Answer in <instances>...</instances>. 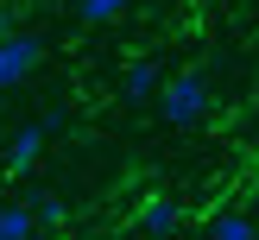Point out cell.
I'll list each match as a JSON object with an SVG mask.
<instances>
[{"label": "cell", "mask_w": 259, "mask_h": 240, "mask_svg": "<svg viewBox=\"0 0 259 240\" xmlns=\"http://www.w3.org/2000/svg\"><path fill=\"white\" fill-rule=\"evenodd\" d=\"M209 114V76L202 70H177L158 82V120L164 126H196Z\"/></svg>", "instance_id": "6da1fadb"}, {"label": "cell", "mask_w": 259, "mask_h": 240, "mask_svg": "<svg viewBox=\"0 0 259 240\" xmlns=\"http://www.w3.org/2000/svg\"><path fill=\"white\" fill-rule=\"evenodd\" d=\"M38 63H45V38H38V32H13L7 44H0V95L19 88Z\"/></svg>", "instance_id": "7a4b0ae2"}, {"label": "cell", "mask_w": 259, "mask_h": 240, "mask_svg": "<svg viewBox=\"0 0 259 240\" xmlns=\"http://www.w3.org/2000/svg\"><path fill=\"white\" fill-rule=\"evenodd\" d=\"M45 139H51V126H45V120H25L19 133L7 139V171H13V177H25V171L38 164V152H45Z\"/></svg>", "instance_id": "3957f363"}, {"label": "cell", "mask_w": 259, "mask_h": 240, "mask_svg": "<svg viewBox=\"0 0 259 240\" xmlns=\"http://www.w3.org/2000/svg\"><path fill=\"white\" fill-rule=\"evenodd\" d=\"M177 227H184V209H177L171 196H146V202H139V234H152V240H171Z\"/></svg>", "instance_id": "277c9868"}, {"label": "cell", "mask_w": 259, "mask_h": 240, "mask_svg": "<svg viewBox=\"0 0 259 240\" xmlns=\"http://www.w3.org/2000/svg\"><path fill=\"white\" fill-rule=\"evenodd\" d=\"M158 82H164L158 63H152V57H133L126 76H120V95H126V101H158Z\"/></svg>", "instance_id": "5b68a950"}, {"label": "cell", "mask_w": 259, "mask_h": 240, "mask_svg": "<svg viewBox=\"0 0 259 240\" xmlns=\"http://www.w3.org/2000/svg\"><path fill=\"white\" fill-rule=\"evenodd\" d=\"M0 240H38L32 202H0Z\"/></svg>", "instance_id": "8992f818"}, {"label": "cell", "mask_w": 259, "mask_h": 240, "mask_svg": "<svg viewBox=\"0 0 259 240\" xmlns=\"http://www.w3.org/2000/svg\"><path fill=\"white\" fill-rule=\"evenodd\" d=\"M209 240H259V227H253V215H240V209H228V215H215V227H209Z\"/></svg>", "instance_id": "52a82bcc"}, {"label": "cell", "mask_w": 259, "mask_h": 240, "mask_svg": "<svg viewBox=\"0 0 259 240\" xmlns=\"http://www.w3.org/2000/svg\"><path fill=\"white\" fill-rule=\"evenodd\" d=\"M32 221H38V234H57V227L70 221V202H63V196H38L32 202Z\"/></svg>", "instance_id": "ba28073f"}, {"label": "cell", "mask_w": 259, "mask_h": 240, "mask_svg": "<svg viewBox=\"0 0 259 240\" xmlns=\"http://www.w3.org/2000/svg\"><path fill=\"white\" fill-rule=\"evenodd\" d=\"M126 7H133V0H76V19L82 25H108V19H120Z\"/></svg>", "instance_id": "9c48e42d"}, {"label": "cell", "mask_w": 259, "mask_h": 240, "mask_svg": "<svg viewBox=\"0 0 259 240\" xmlns=\"http://www.w3.org/2000/svg\"><path fill=\"white\" fill-rule=\"evenodd\" d=\"M7 38H13V13L0 7V44H7Z\"/></svg>", "instance_id": "30bf717a"}]
</instances>
